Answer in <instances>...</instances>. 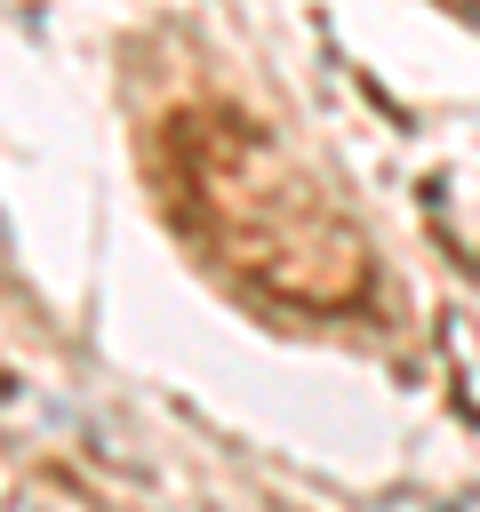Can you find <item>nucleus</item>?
<instances>
[{"mask_svg": "<svg viewBox=\"0 0 480 512\" xmlns=\"http://www.w3.org/2000/svg\"><path fill=\"white\" fill-rule=\"evenodd\" d=\"M0 248H8V232H0Z\"/></svg>", "mask_w": 480, "mask_h": 512, "instance_id": "f257e3e1", "label": "nucleus"}]
</instances>
